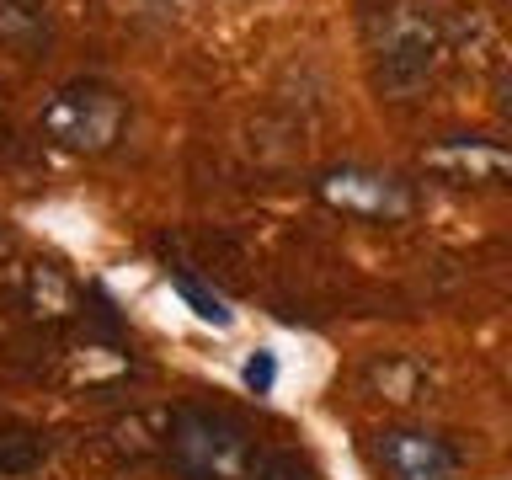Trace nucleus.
Here are the masks:
<instances>
[{
  "label": "nucleus",
  "instance_id": "obj_1",
  "mask_svg": "<svg viewBox=\"0 0 512 480\" xmlns=\"http://www.w3.org/2000/svg\"><path fill=\"white\" fill-rule=\"evenodd\" d=\"M166 454L187 480H256V470H262L246 427L208 406H182L171 416Z\"/></svg>",
  "mask_w": 512,
  "mask_h": 480
},
{
  "label": "nucleus",
  "instance_id": "obj_2",
  "mask_svg": "<svg viewBox=\"0 0 512 480\" xmlns=\"http://www.w3.org/2000/svg\"><path fill=\"white\" fill-rule=\"evenodd\" d=\"M38 128L64 155H107L128 128V96L112 91L107 80H70L43 102Z\"/></svg>",
  "mask_w": 512,
  "mask_h": 480
},
{
  "label": "nucleus",
  "instance_id": "obj_3",
  "mask_svg": "<svg viewBox=\"0 0 512 480\" xmlns=\"http://www.w3.org/2000/svg\"><path fill=\"white\" fill-rule=\"evenodd\" d=\"M315 198L336 208L342 219L358 224H406L416 214V192L411 182H400L390 171L374 166H331L315 176Z\"/></svg>",
  "mask_w": 512,
  "mask_h": 480
},
{
  "label": "nucleus",
  "instance_id": "obj_4",
  "mask_svg": "<svg viewBox=\"0 0 512 480\" xmlns=\"http://www.w3.org/2000/svg\"><path fill=\"white\" fill-rule=\"evenodd\" d=\"M422 171L443 187H512V144L491 134H448L422 150Z\"/></svg>",
  "mask_w": 512,
  "mask_h": 480
},
{
  "label": "nucleus",
  "instance_id": "obj_5",
  "mask_svg": "<svg viewBox=\"0 0 512 480\" xmlns=\"http://www.w3.org/2000/svg\"><path fill=\"white\" fill-rule=\"evenodd\" d=\"M443 54V38H438V22L422 16L416 6L406 11H390V22L379 32V70H384V86L395 91H411L432 75V64Z\"/></svg>",
  "mask_w": 512,
  "mask_h": 480
},
{
  "label": "nucleus",
  "instance_id": "obj_6",
  "mask_svg": "<svg viewBox=\"0 0 512 480\" xmlns=\"http://www.w3.org/2000/svg\"><path fill=\"white\" fill-rule=\"evenodd\" d=\"M374 459L384 480H459V448L427 427H384Z\"/></svg>",
  "mask_w": 512,
  "mask_h": 480
},
{
  "label": "nucleus",
  "instance_id": "obj_7",
  "mask_svg": "<svg viewBox=\"0 0 512 480\" xmlns=\"http://www.w3.org/2000/svg\"><path fill=\"white\" fill-rule=\"evenodd\" d=\"M43 459H48V438L38 427H0V475L6 480H22L32 470H43Z\"/></svg>",
  "mask_w": 512,
  "mask_h": 480
},
{
  "label": "nucleus",
  "instance_id": "obj_8",
  "mask_svg": "<svg viewBox=\"0 0 512 480\" xmlns=\"http://www.w3.org/2000/svg\"><path fill=\"white\" fill-rule=\"evenodd\" d=\"M171 288H176V294L187 299V310L198 315L203 326H214V331H230L235 310H230V304H224V299L214 294V288H203L198 278H192V272H171Z\"/></svg>",
  "mask_w": 512,
  "mask_h": 480
},
{
  "label": "nucleus",
  "instance_id": "obj_9",
  "mask_svg": "<svg viewBox=\"0 0 512 480\" xmlns=\"http://www.w3.org/2000/svg\"><path fill=\"white\" fill-rule=\"evenodd\" d=\"M272 379H278V363H272V352H251V358H246V390L267 395Z\"/></svg>",
  "mask_w": 512,
  "mask_h": 480
},
{
  "label": "nucleus",
  "instance_id": "obj_10",
  "mask_svg": "<svg viewBox=\"0 0 512 480\" xmlns=\"http://www.w3.org/2000/svg\"><path fill=\"white\" fill-rule=\"evenodd\" d=\"M256 480H299V470L288 459H272V464H262V470H256Z\"/></svg>",
  "mask_w": 512,
  "mask_h": 480
},
{
  "label": "nucleus",
  "instance_id": "obj_11",
  "mask_svg": "<svg viewBox=\"0 0 512 480\" xmlns=\"http://www.w3.org/2000/svg\"><path fill=\"white\" fill-rule=\"evenodd\" d=\"M118 11H166L171 0H112Z\"/></svg>",
  "mask_w": 512,
  "mask_h": 480
},
{
  "label": "nucleus",
  "instance_id": "obj_12",
  "mask_svg": "<svg viewBox=\"0 0 512 480\" xmlns=\"http://www.w3.org/2000/svg\"><path fill=\"white\" fill-rule=\"evenodd\" d=\"M496 107H502V118H512V75L496 86Z\"/></svg>",
  "mask_w": 512,
  "mask_h": 480
},
{
  "label": "nucleus",
  "instance_id": "obj_13",
  "mask_svg": "<svg viewBox=\"0 0 512 480\" xmlns=\"http://www.w3.org/2000/svg\"><path fill=\"white\" fill-rule=\"evenodd\" d=\"M6 6H38V0H6Z\"/></svg>",
  "mask_w": 512,
  "mask_h": 480
}]
</instances>
